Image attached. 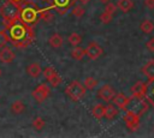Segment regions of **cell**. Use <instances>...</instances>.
I'll return each instance as SVG.
<instances>
[{"label": "cell", "mask_w": 154, "mask_h": 138, "mask_svg": "<svg viewBox=\"0 0 154 138\" xmlns=\"http://www.w3.org/2000/svg\"><path fill=\"white\" fill-rule=\"evenodd\" d=\"M5 29L8 32L11 43L16 48H26L29 47L34 40H35V31L32 25L26 24L20 20V18H17L14 20L4 22Z\"/></svg>", "instance_id": "1"}, {"label": "cell", "mask_w": 154, "mask_h": 138, "mask_svg": "<svg viewBox=\"0 0 154 138\" xmlns=\"http://www.w3.org/2000/svg\"><path fill=\"white\" fill-rule=\"evenodd\" d=\"M38 7L35 2L25 0L24 2L20 4V13H19V18L22 22L34 25L37 20H38Z\"/></svg>", "instance_id": "2"}, {"label": "cell", "mask_w": 154, "mask_h": 138, "mask_svg": "<svg viewBox=\"0 0 154 138\" xmlns=\"http://www.w3.org/2000/svg\"><path fill=\"white\" fill-rule=\"evenodd\" d=\"M19 13H20V5L8 0L5 4H2L0 7V16L4 22H10L19 18Z\"/></svg>", "instance_id": "3"}, {"label": "cell", "mask_w": 154, "mask_h": 138, "mask_svg": "<svg viewBox=\"0 0 154 138\" xmlns=\"http://www.w3.org/2000/svg\"><path fill=\"white\" fill-rule=\"evenodd\" d=\"M85 91H87L85 86H84L81 82H78V80L71 82V83L65 88V94H66L72 101H75V102L79 101V100L85 95Z\"/></svg>", "instance_id": "4"}, {"label": "cell", "mask_w": 154, "mask_h": 138, "mask_svg": "<svg viewBox=\"0 0 154 138\" xmlns=\"http://www.w3.org/2000/svg\"><path fill=\"white\" fill-rule=\"evenodd\" d=\"M49 94H51V89H49L48 85L45 84V83L38 84V85L31 91V96L34 97V100H35L37 103H42L43 101H46L47 97L49 96Z\"/></svg>", "instance_id": "5"}, {"label": "cell", "mask_w": 154, "mask_h": 138, "mask_svg": "<svg viewBox=\"0 0 154 138\" xmlns=\"http://www.w3.org/2000/svg\"><path fill=\"white\" fill-rule=\"evenodd\" d=\"M140 115L136 114L135 112L130 110V109H126V113L124 114L123 116V120L126 125V127L130 130V131H136L140 126Z\"/></svg>", "instance_id": "6"}, {"label": "cell", "mask_w": 154, "mask_h": 138, "mask_svg": "<svg viewBox=\"0 0 154 138\" xmlns=\"http://www.w3.org/2000/svg\"><path fill=\"white\" fill-rule=\"evenodd\" d=\"M42 73H43L45 78L49 82V84H51L52 86H58V85H60L61 82H63V79H61V77L59 76V73H58V72L55 71V68H53L52 66L45 67V68L42 70Z\"/></svg>", "instance_id": "7"}, {"label": "cell", "mask_w": 154, "mask_h": 138, "mask_svg": "<svg viewBox=\"0 0 154 138\" xmlns=\"http://www.w3.org/2000/svg\"><path fill=\"white\" fill-rule=\"evenodd\" d=\"M77 0H52L53 8L58 12V14L64 16L75 4Z\"/></svg>", "instance_id": "8"}, {"label": "cell", "mask_w": 154, "mask_h": 138, "mask_svg": "<svg viewBox=\"0 0 154 138\" xmlns=\"http://www.w3.org/2000/svg\"><path fill=\"white\" fill-rule=\"evenodd\" d=\"M102 54H103V49H102V47H101L99 43H96V42H90V43L87 46V48H85V55H87L90 60H96V59H99Z\"/></svg>", "instance_id": "9"}, {"label": "cell", "mask_w": 154, "mask_h": 138, "mask_svg": "<svg viewBox=\"0 0 154 138\" xmlns=\"http://www.w3.org/2000/svg\"><path fill=\"white\" fill-rule=\"evenodd\" d=\"M114 95H116V90H114L111 85H108V84L102 85V86L99 89V91H97V96H99L102 101H106V102H111Z\"/></svg>", "instance_id": "10"}, {"label": "cell", "mask_w": 154, "mask_h": 138, "mask_svg": "<svg viewBox=\"0 0 154 138\" xmlns=\"http://www.w3.org/2000/svg\"><path fill=\"white\" fill-rule=\"evenodd\" d=\"M130 101H131V97L125 96L123 92L116 94V95L113 96V98H112L113 104H116V106H117L119 109H122V110H126L128 106L130 104Z\"/></svg>", "instance_id": "11"}, {"label": "cell", "mask_w": 154, "mask_h": 138, "mask_svg": "<svg viewBox=\"0 0 154 138\" xmlns=\"http://www.w3.org/2000/svg\"><path fill=\"white\" fill-rule=\"evenodd\" d=\"M146 90H147V85L144 82H141V80L136 82L130 89L134 98H144L146 97Z\"/></svg>", "instance_id": "12"}, {"label": "cell", "mask_w": 154, "mask_h": 138, "mask_svg": "<svg viewBox=\"0 0 154 138\" xmlns=\"http://www.w3.org/2000/svg\"><path fill=\"white\" fill-rule=\"evenodd\" d=\"M14 58H16V53L13 52L12 48L7 46L0 48V61L2 64H10L14 60Z\"/></svg>", "instance_id": "13"}, {"label": "cell", "mask_w": 154, "mask_h": 138, "mask_svg": "<svg viewBox=\"0 0 154 138\" xmlns=\"http://www.w3.org/2000/svg\"><path fill=\"white\" fill-rule=\"evenodd\" d=\"M53 10H54V8H53L52 5L46 6V7H43V8H40V10H38V19H41V20H43V22H46V23L52 22V20H53V17H54Z\"/></svg>", "instance_id": "14"}, {"label": "cell", "mask_w": 154, "mask_h": 138, "mask_svg": "<svg viewBox=\"0 0 154 138\" xmlns=\"http://www.w3.org/2000/svg\"><path fill=\"white\" fill-rule=\"evenodd\" d=\"M26 73L31 78H38L42 73V68L38 62H31L30 65L26 66Z\"/></svg>", "instance_id": "15"}, {"label": "cell", "mask_w": 154, "mask_h": 138, "mask_svg": "<svg viewBox=\"0 0 154 138\" xmlns=\"http://www.w3.org/2000/svg\"><path fill=\"white\" fill-rule=\"evenodd\" d=\"M147 85V90H146V100L149 104H152L154 107V79H148V82L146 83Z\"/></svg>", "instance_id": "16"}, {"label": "cell", "mask_w": 154, "mask_h": 138, "mask_svg": "<svg viewBox=\"0 0 154 138\" xmlns=\"http://www.w3.org/2000/svg\"><path fill=\"white\" fill-rule=\"evenodd\" d=\"M141 72L148 79H154V60L147 61V64L141 68Z\"/></svg>", "instance_id": "17"}, {"label": "cell", "mask_w": 154, "mask_h": 138, "mask_svg": "<svg viewBox=\"0 0 154 138\" xmlns=\"http://www.w3.org/2000/svg\"><path fill=\"white\" fill-rule=\"evenodd\" d=\"M48 43H49V46L53 47V48H60V47L63 46V43H64V38H63V36H61L60 34L54 32V34L48 38Z\"/></svg>", "instance_id": "18"}, {"label": "cell", "mask_w": 154, "mask_h": 138, "mask_svg": "<svg viewBox=\"0 0 154 138\" xmlns=\"http://www.w3.org/2000/svg\"><path fill=\"white\" fill-rule=\"evenodd\" d=\"M105 109H106V107L103 106V104H101V103H97V104H95V106H93V108H91V114H93V116L95 118V119H102V118H105Z\"/></svg>", "instance_id": "19"}, {"label": "cell", "mask_w": 154, "mask_h": 138, "mask_svg": "<svg viewBox=\"0 0 154 138\" xmlns=\"http://www.w3.org/2000/svg\"><path fill=\"white\" fill-rule=\"evenodd\" d=\"M117 7H118L122 12L126 13V12H129V11L132 10V7H134V1H132V0H118V1H117Z\"/></svg>", "instance_id": "20"}, {"label": "cell", "mask_w": 154, "mask_h": 138, "mask_svg": "<svg viewBox=\"0 0 154 138\" xmlns=\"http://www.w3.org/2000/svg\"><path fill=\"white\" fill-rule=\"evenodd\" d=\"M70 55H71V58L75 59V60H82V59L84 58V55H85V49L82 48V47H79V46H75V47L71 49Z\"/></svg>", "instance_id": "21"}, {"label": "cell", "mask_w": 154, "mask_h": 138, "mask_svg": "<svg viewBox=\"0 0 154 138\" xmlns=\"http://www.w3.org/2000/svg\"><path fill=\"white\" fill-rule=\"evenodd\" d=\"M117 115H118V107L116 104H111V103L107 104L106 109H105V118L108 119V120H112Z\"/></svg>", "instance_id": "22"}, {"label": "cell", "mask_w": 154, "mask_h": 138, "mask_svg": "<svg viewBox=\"0 0 154 138\" xmlns=\"http://www.w3.org/2000/svg\"><path fill=\"white\" fill-rule=\"evenodd\" d=\"M24 110H25V104L20 100H17L11 104V112L13 114H22L24 113Z\"/></svg>", "instance_id": "23"}, {"label": "cell", "mask_w": 154, "mask_h": 138, "mask_svg": "<svg viewBox=\"0 0 154 138\" xmlns=\"http://www.w3.org/2000/svg\"><path fill=\"white\" fill-rule=\"evenodd\" d=\"M140 29L142 32L144 34H150L154 31V23L149 19H144L141 24H140Z\"/></svg>", "instance_id": "24"}, {"label": "cell", "mask_w": 154, "mask_h": 138, "mask_svg": "<svg viewBox=\"0 0 154 138\" xmlns=\"http://www.w3.org/2000/svg\"><path fill=\"white\" fill-rule=\"evenodd\" d=\"M82 36L79 35V34H77V32H71L70 35H69V37H67V41H69V43L71 44V46H79L81 43H82Z\"/></svg>", "instance_id": "25"}, {"label": "cell", "mask_w": 154, "mask_h": 138, "mask_svg": "<svg viewBox=\"0 0 154 138\" xmlns=\"http://www.w3.org/2000/svg\"><path fill=\"white\" fill-rule=\"evenodd\" d=\"M7 43H11V40H10V36H8L7 30L6 29L0 30V48L7 46Z\"/></svg>", "instance_id": "26"}, {"label": "cell", "mask_w": 154, "mask_h": 138, "mask_svg": "<svg viewBox=\"0 0 154 138\" xmlns=\"http://www.w3.org/2000/svg\"><path fill=\"white\" fill-rule=\"evenodd\" d=\"M71 13H72L76 18H82V17L84 16V13H85V10H84V7L81 6V5H73V6H72V10H71Z\"/></svg>", "instance_id": "27"}, {"label": "cell", "mask_w": 154, "mask_h": 138, "mask_svg": "<svg viewBox=\"0 0 154 138\" xmlns=\"http://www.w3.org/2000/svg\"><path fill=\"white\" fill-rule=\"evenodd\" d=\"M97 79H95L94 77H87L85 79H84V82H83V85L85 86V89H88V90H93L96 85H97Z\"/></svg>", "instance_id": "28"}, {"label": "cell", "mask_w": 154, "mask_h": 138, "mask_svg": "<svg viewBox=\"0 0 154 138\" xmlns=\"http://www.w3.org/2000/svg\"><path fill=\"white\" fill-rule=\"evenodd\" d=\"M45 125H46V122H45V120L41 116H37V118H35L32 120V127L35 130H37V131H41L45 127Z\"/></svg>", "instance_id": "29"}, {"label": "cell", "mask_w": 154, "mask_h": 138, "mask_svg": "<svg viewBox=\"0 0 154 138\" xmlns=\"http://www.w3.org/2000/svg\"><path fill=\"white\" fill-rule=\"evenodd\" d=\"M112 18H113V16L109 14L108 12H106V11H103V12L100 14V22H101L102 24H108V23H111V22H112Z\"/></svg>", "instance_id": "30"}, {"label": "cell", "mask_w": 154, "mask_h": 138, "mask_svg": "<svg viewBox=\"0 0 154 138\" xmlns=\"http://www.w3.org/2000/svg\"><path fill=\"white\" fill-rule=\"evenodd\" d=\"M117 4H112V2H107V4H105V11L106 12H108L109 14H114L116 13V11H117Z\"/></svg>", "instance_id": "31"}, {"label": "cell", "mask_w": 154, "mask_h": 138, "mask_svg": "<svg viewBox=\"0 0 154 138\" xmlns=\"http://www.w3.org/2000/svg\"><path fill=\"white\" fill-rule=\"evenodd\" d=\"M146 47H147V49H148V50L154 52V37H152V38H149V40L147 41Z\"/></svg>", "instance_id": "32"}, {"label": "cell", "mask_w": 154, "mask_h": 138, "mask_svg": "<svg viewBox=\"0 0 154 138\" xmlns=\"http://www.w3.org/2000/svg\"><path fill=\"white\" fill-rule=\"evenodd\" d=\"M144 6L149 10H154V0H144Z\"/></svg>", "instance_id": "33"}, {"label": "cell", "mask_w": 154, "mask_h": 138, "mask_svg": "<svg viewBox=\"0 0 154 138\" xmlns=\"http://www.w3.org/2000/svg\"><path fill=\"white\" fill-rule=\"evenodd\" d=\"M78 1H79L82 5H87V4H89L91 0H78Z\"/></svg>", "instance_id": "34"}, {"label": "cell", "mask_w": 154, "mask_h": 138, "mask_svg": "<svg viewBox=\"0 0 154 138\" xmlns=\"http://www.w3.org/2000/svg\"><path fill=\"white\" fill-rule=\"evenodd\" d=\"M8 1H12V2H14V4H22V2H24L25 0H8Z\"/></svg>", "instance_id": "35"}, {"label": "cell", "mask_w": 154, "mask_h": 138, "mask_svg": "<svg viewBox=\"0 0 154 138\" xmlns=\"http://www.w3.org/2000/svg\"><path fill=\"white\" fill-rule=\"evenodd\" d=\"M111 0H100V2H102V4H107V2H109Z\"/></svg>", "instance_id": "36"}, {"label": "cell", "mask_w": 154, "mask_h": 138, "mask_svg": "<svg viewBox=\"0 0 154 138\" xmlns=\"http://www.w3.org/2000/svg\"><path fill=\"white\" fill-rule=\"evenodd\" d=\"M43 2H52V0H42Z\"/></svg>", "instance_id": "37"}, {"label": "cell", "mask_w": 154, "mask_h": 138, "mask_svg": "<svg viewBox=\"0 0 154 138\" xmlns=\"http://www.w3.org/2000/svg\"><path fill=\"white\" fill-rule=\"evenodd\" d=\"M0 76H1V70H0Z\"/></svg>", "instance_id": "38"}]
</instances>
